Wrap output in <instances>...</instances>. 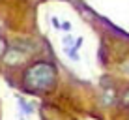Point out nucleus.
<instances>
[{
  "label": "nucleus",
  "instance_id": "11",
  "mask_svg": "<svg viewBox=\"0 0 129 120\" xmlns=\"http://www.w3.org/2000/svg\"><path fill=\"white\" fill-rule=\"evenodd\" d=\"M60 28H62V30H66V32H69L71 25H69V23H62V25H60Z\"/></svg>",
  "mask_w": 129,
  "mask_h": 120
},
{
  "label": "nucleus",
  "instance_id": "4",
  "mask_svg": "<svg viewBox=\"0 0 129 120\" xmlns=\"http://www.w3.org/2000/svg\"><path fill=\"white\" fill-rule=\"evenodd\" d=\"M19 103H21V109H23L26 114H32V113H34V109L30 107V103H26L24 100H21V98H19Z\"/></svg>",
  "mask_w": 129,
  "mask_h": 120
},
{
  "label": "nucleus",
  "instance_id": "7",
  "mask_svg": "<svg viewBox=\"0 0 129 120\" xmlns=\"http://www.w3.org/2000/svg\"><path fill=\"white\" fill-rule=\"evenodd\" d=\"M64 51L68 53V56H71L73 60H79V55H77V51H75V49H66V47H64Z\"/></svg>",
  "mask_w": 129,
  "mask_h": 120
},
{
  "label": "nucleus",
  "instance_id": "10",
  "mask_svg": "<svg viewBox=\"0 0 129 120\" xmlns=\"http://www.w3.org/2000/svg\"><path fill=\"white\" fill-rule=\"evenodd\" d=\"M51 25H52V26H54V28H56V30H58V28H60V21H58V19H56V17H51Z\"/></svg>",
  "mask_w": 129,
  "mask_h": 120
},
{
  "label": "nucleus",
  "instance_id": "2",
  "mask_svg": "<svg viewBox=\"0 0 129 120\" xmlns=\"http://www.w3.org/2000/svg\"><path fill=\"white\" fill-rule=\"evenodd\" d=\"M28 58H30V53L17 43V45L8 47V51L4 53V56H2V62L8 68H17V66H23Z\"/></svg>",
  "mask_w": 129,
  "mask_h": 120
},
{
  "label": "nucleus",
  "instance_id": "8",
  "mask_svg": "<svg viewBox=\"0 0 129 120\" xmlns=\"http://www.w3.org/2000/svg\"><path fill=\"white\" fill-rule=\"evenodd\" d=\"M122 105L123 107H129V88L125 90V94H123V98H122Z\"/></svg>",
  "mask_w": 129,
  "mask_h": 120
},
{
  "label": "nucleus",
  "instance_id": "6",
  "mask_svg": "<svg viewBox=\"0 0 129 120\" xmlns=\"http://www.w3.org/2000/svg\"><path fill=\"white\" fill-rule=\"evenodd\" d=\"M64 45H66V49H73L75 47V38L73 36H66L64 38Z\"/></svg>",
  "mask_w": 129,
  "mask_h": 120
},
{
  "label": "nucleus",
  "instance_id": "1",
  "mask_svg": "<svg viewBox=\"0 0 129 120\" xmlns=\"http://www.w3.org/2000/svg\"><path fill=\"white\" fill-rule=\"evenodd\" d=\"M58 69L49 60H36L23 73V88L30 94H45L56 86Z\"/></svg>",
  "mask_w": 129,
  "mask_h": 120
},
{
  "label": "nucleus",
  "instance_id": "9",
  "mask_svg": "<svg viewBox=\"0 0 129 120\" xmlns=\"http://www.w3.org/2000/svg\"><path fill=\"white\" fill-rule=\"evenodd\" d=\"M122 71L125 73V75H129V60H125V62L122 64Z\"/></svg>",
  "mask_w": 129,
  "mask_h": 120
},
{
  "label": "nucleus",
  "instance_id": "5",
  "mask_svg": "<svg viewBox=\"0 0 129 120\" xmlns=\"http://www.w3.org/2000/svg\"><path fill=\"white\" fill-rule=\"evenodd\" d=\"M6 51H8V41H6V38L0 34V56H4Z\"/></svg>",
  "mask_w": 129,
  "mask_h": 120
},
{
  "label": "nucleus",
  "instance_id": "3",
  "mask_svg": "<svg viewBox=\"0 0 129 120\" xmlns=\"http://www.w3.org/2000/svg\"><path fill=\"white\" fill-rule=\"evenodd\" d=\"M118 101V88L116 84H112L109 79L103 81V88H101V103L105 107H112Z\"/></svg>",
  "mask_w": 129,
  "mask_h": 120
}]
</instances>
